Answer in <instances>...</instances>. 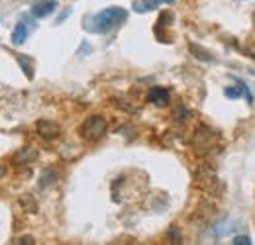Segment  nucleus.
Segmentation results:
<instances>
[{
  "mask_svg": "<svg viewBox=\"0 0 255 245\" xmlns=\"http://www.w3.org/2000/svg\"><path fill=\"white\" fill-rule=\"evenodd\" d=\"M128 20V12L120 6H110V8H104L100 12H96L95 16L87 18V24H83V28L89 31H95V33H106L112 28L124 24Z\"/></svg>",
  "mask_w": 255,
  "mask_h": 245,
  "instance_id": "nucleus-1",
  "label": "nucleus"
},
{
  "mask_svg": "<svg viewBox=\"0 0 255 245\" xmlns=\"http://www.w3.org/2000/svg\"><path fill=\"white\" fill-rule=\"evenodd\" d=\"M79 131H81V137L85 141L95 143V141H100L104 137V133L108 131V122H106L104 116L93 114V116H89L85 122L81 123V129Z\"/></svg>",
  "mask_w": 255,
  "mask_h": 245,
  "instance_id": "nucleus-2",
  "label": "nucleus"
},
{
  "mask_svg": "<svg viewBox=\"0 0 255 245\" xmlns=\"http://www.w3.org/2000/svg\"><path fill=\"white\" fill-rule=\"evenodd\" d=\"M214 137H216V133H214V129H210V127H198L196 129V133H194V139H192V145L196 147V149H200V151H208V149H212L214 147Z\"/></svg>",
  "mask_w": 255,
  "mask_h": 245,
  "instance_id": "nucleus-3",
  "label": "nucleus"
},
{
  "mask_svg": "<svg viewBox=\"0 0 255 245\" xmlns=\"http://www.w3.org/2000/svg\"><path fill=\"white\" fill-rule=\"evenodd\" d=\"M35 129H37V133H39L43 139H57V137L61 135L59 123L51 122V120H37Z\"/></svg>",
  "mask_w": 255,
  "mask_h": 245,
  "instance_id": "nucleus-4",
  "label": "nucleus"
},
{
  "mask_svg": "<svg viewBox=\"0 0 255 245\" xmlns=\"http://www.w3.org/2000/svg\"><path fill=\"white\" fill-rule=\"evenodd\" d=\"M147 102L163 108V106H167L171 102V94H169L167 89H163V87H153L151 91L147 92Z\"/></svg>",
  "mask_w": 255,
  "mask_h": 245,
  "instance_id": "nucleus-5",
  "label": "nucleus"
},
{
  "mask_svg": "<svg viewBox=\"0 0 255 245\" xmlns=\"http://www.w3.org/2000/svg\"><path fill=\"white\" fill-rule=\"evenodd\" d=\"M35 157H37V151L33 147H20L14 153V157H12V163L14 165H28V163H32Z\"/></svg>",
  "mask_w": 255,
  "mask_h": 245,
  "instance_id": "nucleus-6",
  "label": "nucleus"
},
{
  "mask_svg": "<svg viewBox=\"0 0 255 245\" xmlns=\"http://www.w3.org/2000/svg\"><path fill=\"white\" fill-rule=\"evenodd\" d=\"M55 8H57V2H55V0L37 2V4L32 6V14L35 18H45V16H49L51 12H55Z\"/></svg>",
  "mask_w": 255,
  "mask_h": 245,
  "instance_id": "nucleus-7",
  "label": "nucleus"
},
{
  "mask_svg": "<svg viewBox=\"0 0 255 245\" xmlns=\"http://www.w3.org/2000/svg\"><path fill=\"white\" fill-rule=\"evenodd\" d=\"M173 2H175V0H135V2H133V10L139 12V14H143V12L153 10V8L159 6V4H173Z\"/></svg>",
  "mask_w": 255,
  "mask_h": 245,
  "instance_id": "nucleus-8",
  "label": "nucleus"
},
{
  "mask_svg": "<svg viewBox=\"0 0 255 245\" xmlns=\"http://www.w3.org/2000/svg\"><path fill=\"white\" fill-rule=\"evenodd\" d=\"M57 179H59V175H57V171L55 169H45V171H41V175H39V188H47V186H51V184L57 183Z\"/></svg>",
  "mask_w": 255,
  "mask_h": 245,
  "instance_id": "nucleus-9",
  "label": "nucleus"
},
{
  "mask_svg": "<svg viewBox=\"0 0 255 245\" xmlns=\"http://www.w3.org/2000/svg\"><path fill=\"white\" fill-rule=\"evenodd\" d=\"M26 37H28V26H26L24 22L16 24V28H14V31H12V35H10L12 43H14V45H22V43L26 41Z\"/></svg>",
  "mask_w": 255,
  "mask_h": 245,
  "instance_id": "nucleus-10",
  "label": "nucleus"
},
{
  "mask_svg": "<svg viewBox=\"0 0 255 245\" xmlns=\"http://www.w3.org/2000/svg\"><path fill=\"white\" fill-rule=\"evenodd\" d=\"M18 204H20L22 210L28 212V214H35V212H37V200L33 198L32 194H22V196L18 198Z\"/></svg>",
  "mask_w": 255,
  "mask_h": 245,
  "instance_id": "nucleus-11",
  "label": "nucleus"
},
{
  "mask_svg": "<svg viewBox=\"0 0 255 245\" xmlns=\"http://www.w3.org/2000/svg\"><path fill=\"white\" fill-rule=\"evenodd\" d=\"M189 49H191V53L196 57V59H200V61L204 63H214L216 59L204 49V47H200V45H196V43H189Z\"/></svg>",
  "mask_w": 255,
  "mask_h": 245,
  "instance_id": "nucleus-12",
  "label": "nucleus"
},
{
  "mask_svg": "<svg viewBox=\"0 0 255 245\" xmlns=\"http://www.w3.org/2000/svg\"><path fill=\"white\" fill-rule=\"evenodd\" d=\"M16 61L20 63V67H22V71L26 73V77L32 81L33 79V61L30 57H26V55H16Z\"/></svg>",
  "mask_w": 255,
  "mask_h": 245,
  "instance_id": "nucleus-13",
  "label": "nucleus"
},
{
  "mask_svg": "<svg viewBox=\"0 0 255 245\" xmlns=\"http://www.w3.org/2000/svg\"><path fill=\"white\" fill-rule=\"evenodd\" d=\"M191 118V112H189V108L187 106H183V104H179L175 110H173V120L175 122H187Z\"/></svg>",
  "mask_w": 255,
  "mask_h": 245,
  "instance_id": "nucleus-14",
  "label": "nucleus"
},
{
  "mask_svg": "<svg viewBox=\"0 0 255 245\" xmlns=\"http://www.w3.org/2000/svg\"><path fill=\"white\" fill-rule=\"evenodd\" d=\"M167 242L173 245L177 244H183V238H181V234H179V228L177 226H171L169 230H167Z\"/></svg>",
  "mask_w": 255,
  "mask_h": 245,
  "instance_id": "nucleus-15",
  "label": "nucleus"
},
{
  "mask_svg": "<svg viewBox=\"0 0 255 245\" xmlns=\"http://www.w3.org/2000/svg\"><path fill=\"white\" fill-rule=\"evenodd\" d=\"M224 94L228 96V98H240L242 94H244V87L240 85V87H228V89H224Z\"/></svg>",
  "mask_w": 255,
  "mask_h": 245,
  "instance_id": "nucleus-16",
  "label": "nucleus"
},
{
  "mask_svg": "<svg viewBox=\"0 0 255 245\" xmlns=\"http://www.w3.org/2000/svg\"><path fill=\"white\" fill-rule=\"evenodd\" d=\"M114 106H118V108H122V110H126V112H135L133 106H129L124 100H118V98H114Z\"/></svg>",
  "mask_w": 255,
  "mask_h": 245,
  "instance_id": "nucleus-17",
  "label": "nucleus"
},
{
  "mask_svg": "<svg viewBox=\"0 0 255 245\" xmlns=\"http://www.w3.org/2000/svg\"><path fill=\"white\" fill-rule=\"evenodd\" d=\"M232 244H234V245H250V244H252V240H250L248 236H236Z\"/></svg>",
  "mask_w": 255,
  "mask_h": 245,
  "instance_id": "nucleus-18",
  "label": "nucleus"
},
{
  "mask_svg": "<svg viewBox=\"0 0 255 245\" xmlns=\"http://www.w3.org/2000/svg\"><path fill=\"white\" fill-rule=\"evenodd\" d=\"M14 244H20V245H33L35 244V240H33L32 236H22V238H18Z\"/></svg>",
  "mask_w": 255,
  "mask_h": 245,
  "instance_id": "nucleus-19",
  "label": "nucleus"
},
{
  "mask_svg": "<svg viewBox=\"0 0 255 245\" xmlns=\"http://www.w3.org/2000/svg\"><path fill=\"white\" fill-rule=\"evenodd\" d=\"M169 20H173V14H171V12H163L159 16V24H165V26H167V24H171Z\"/></svg>",
  "mask_w": 255,
  "mask_h": 245,
  "instance_id": "nucleus-20",
  "label": "nucleus"
},
{
  "mask_svg": "<svg viewBox=\"0 0 255 245\" xmlns=\"http://www.w3.org/2000/svg\"><path fill=\"white\" fill-rule=\"evenodd\" d=\"M71 12H73V10H71V8H65L63 12H61V14H59V18H57V22H63L65 18H67V16H69V14H71Z\"/></svg>",
  "mask_w": 255,
  "mask_h": 245,
  "instance_id": "nucleus-21",
  "label": "nucleus"
},
{
  "mask_svg": "<svg viewBox=\"0 0 255 245\" xmlns=\"http://www.w3.org/2000/svg\"><path fill=\"white\" fill-rule=\"evenodd\" d=\"M2 175H4V167L0 165V177H2Z\"/></svg>",
  "mask_w": 255,
  "mask_h": 245,
  "instance_id": "nucleus-22",
  "label": "nucleus"
}]
</instances>
